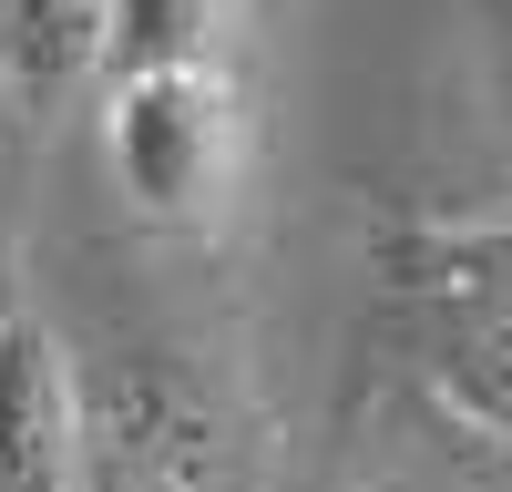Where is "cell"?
Instances as JSON below:
<instances>
[{"mask_svg":"<svg viewBox=\"0 0 512 492\" xmlns=\"http://www.w3.org/2000/svg\"><path fill=\"white\" fill-rule=\"evenodd\" d=\"M390 318L420 390L461 431L512 441V226H400Z\"/></svg>","mask_w":512,"mask_h":492,"instance_id":"obj_1","label":"cell"},{"mask_svg":"<svg viewBox=\"0 0 512 492\" xmlns=\"http://www.w3.org/2000/svg\"><path fill=\"white\" fill-rule=\"evenodd\" d=\"M93 421L82 380L41 318H0V492H82Z\"/></svg>","mask_w":512,"mask_h":492,"instance_id":"obj_3","label":"cell"},{"mask_svg":"<svg viewBox=\"0 0 512 492\" xmlns=\"http://www.w3.org/2000/svg\"><path fill=\"white\" fill-rule=\"evenodd\" d=\"M103 154L144 226H216L246 175V103L236 72H144L103 82Z\"/></svg>","mask_w":512,"mask_h":492,"instance_id":"obj_2","label":"cell"},{"mask_svg":"<svg viewBox=\"0 0 512 492\" xmlns=\"http://www.w3.org/2000/svg\"><path fill=\"white\" fill-rule=\"evenodd\" d=\"M482 11H492V31H502V41H512V0H482Z\"/></svg>","mask_w":512,"mask_h":492,"instance_id":"obj_6","label":"cell"},{"mask_svg":"<svg viewBox=\"0 0 512 492\" xmlns=\"http://www.w3.org/2000/svg\"><path fill=\"white\" fill-rule=\"evenodd\" d=\"M93 72H236V0H93Z\"/></svg>","mask_w":512,"mask_h":492,"instance_id":"obj_4","label":"cell"},{"mask_svg":"<svg viewBox=\"0 0 512 492\" xmlns=\"http://www.w3.org/2000/svg\"><path fill=\"white\" fill-rule=\"evenodd\" d=\"M82 492H154V482H134V472H82Z\"/></svg>","mask_w":512,"mask_h":492,"instance_id":"obj_5","label":"cell"}]
</instances>
